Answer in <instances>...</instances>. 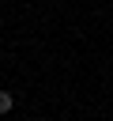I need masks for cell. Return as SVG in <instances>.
<instances>
[{
  "label": "cell",
  "instance_id": "6da1fadb",
  "mask_svg": "<svg viewBox=\"0 0 113 121\" xmlns=\"http://www.w3.org/2000/svg\"><path fill=\"white\" fill-rule=\"evenodd\" d=\"M15 106V95H8V91H0V113H8Z\"/></svg>",
  "mask_w": 113,
  "mask_h": 121
}]
</instances>
